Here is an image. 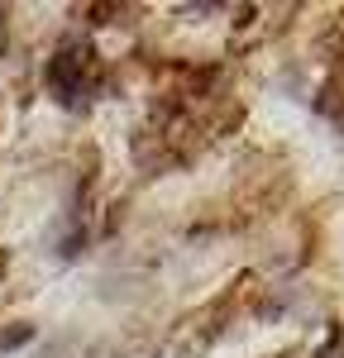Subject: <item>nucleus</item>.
Segmentation results:
<instances>
[{
	"label": "nucleus",
	"mask_w": 344,
	"mask_h": 358,
	"mask_svg": "<svg viewBox=\"0 0 344 358\" xmlns=\"http://www.w3.org/2000/svg\"><path fill=\"white\" fill-rule=\"evenodd\" d=\"M5 34H10V10H0V57H5Z\"/></svg>",
	"instance_id": "nucleus-6"
},
{
	"label": "nucleus",
	"mask_w": 344,
	"mask_h": 358,
	"mask_svg": "<svg viewBox=\"0 0 344 358\" xmlns=\"http://www.w3.org/2000/svg\"><path fill=\"white\" fill-rule=\"evenodd\" d=\"M239 287H244V277H239ZM239 287L220 292V296L206 306L201 315L182 320V325H177V334L168 339L163 358H196V354H206V349H210V344L220 339V330H225V315H229V306H234V296H239Z\"/></svg>",
	"instance_id": "nucleus-1"
},
{
	"label": "nucleus",
	"mask_w": 344,
	"mask_h": 358,
	"mask_svg": "<svg viewBox=\"0 0 344 358\" xmlns=\"http://www.w3.org/2000/svg\"><path fill=\"white\" fill-rule=\"evenodd\" d=\"M43 77H48L57 101L77 110L86 96H91V86H96V53H91V48H77V43H62V48L48 57Z\"/></svg>",
	"instance_id": "nucleus-2"
},
{
	"label": "nucleus",
	"mask_w": 344,
	"mask_h": 358,
	"mask_svg": "<svg viewBox=\"0 0 344 358\" xmlns=\"http://www.w3.org/2000/svg\"><path fill=\"white\" fill-rule=\"evenodd\" d=\"M278 358H296V349H282V354H278Z\"/></svg>",
	"instance_id": "nucleus-8"
},
{
	"label": "nucleus",
	"mask_w": 344,
	"mask_h": 358,
	"mask_svg": "<svg viewBox=\"0 0 344 358\" xmlns=\"http://www.w3.org/2000/svg\"><path fill=\"white\" fill-rule=\"evenodd\" d=\"M315 358H344V325H335V330H330V339L315 349Z\"/></svg>",
	"instance_id": "nucleus-4"
},
{
	"label": "nucleus",
	"mask_w": 344,
	"mask_h": 358,
	"mask_svg": "<svg viewBox=\"0 0 344 358\" xmlns=\"http://www.w3.org/2000/svg\"><path fill=\"white\" fill-rule=\"evenodd\" d=\"M5 268H10V258H5V248H0V277H5Z\"/></svg>",
	"instance_id": "nucleus-7"
},
{
	"label": "nucleus",
	"mask_w": 344,
	"mask_h": 358,
	"mask_svg": "<svg viewBox=\"0 0 344 358\" xmlns=\"http://www.w3.org/2000/svg\"><path fill=\"white\" fill-rule=\"evenodd\" d=\"M82 15H91V24H110V15H120V5H86Z\"/></svg>",
	"instance_id": "nucleus-5"
},
{
	"label": "nucleus",
	"mask_w": 344,
	"mask_h": 358,
	"mask_svg": "<svg viewBox=\"0 0 344 358\" xmlns=\"http://www.w3.org/2000/svg\"><path fill=\"white\" fill-rule=\"evenodd\" d=\"M29 339H34V325H10V330H0V354H10V349H24Z\"/></svg>",
	"instance_id": "nucleus-3"
}]
</instances>
